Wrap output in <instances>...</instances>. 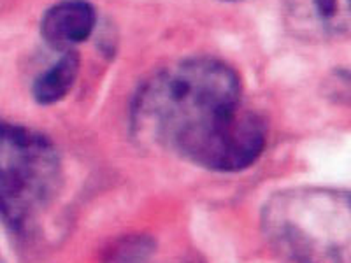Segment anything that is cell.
<instances>
[{
    "label": "cell",
    "instance_id": "1",
    "mask_svg": "<svg viewBox=\"0 0 351 263\" xmlns=\"http://www.w3.org/2000/svg\"><path fill=\"white\" fill-rule=\"evenodd\" d=\"M137 142L211 172H241L262 156L269 127L243 105V81L228 64L195 56L160 68L130 104Z\"/></svg>",
    "mask_w": 351,
    "mask_h": 263
},
{
    "label": "cell",
    "instance_id": "2",
    "mask_svg": "<svg viewBox=\"0 0 351 263\" xmlns=\"http://www.w3.org/2000/svg\"><path fill=\"white\" fill-rule=\"evenodd\" d=\"M271 247L290 262L350 263L351 199L348 190L297 186L274 193L260 214Z\"/></svg>",
    "mask_w": 351,
    "mask_h": 263
},
{
    "label": "cell",
    "instance_id": "3",
    "mask_svg": "<svg viewBox=\"0 0 351 263\" xmlns=\"http://www.w3.org/2000/svg\"><path fill=\"white\" fill-rule=\"evenodd\" d=\"M60 153L49 137L25 125L0 121V221L30 237L60 195Z\"/></svg>",
    "mask_w": 351,
    "mask_h": 263
},
{
    "label": "cell",
    "instance_id": "4",
    "mask_svg": "<svg viewBox=\"0 0 351 263\" xmlns=\"http://www.w3.org/2000/svg\"><path fill=\"white\" fill-rule=\"evenodd\" d=\"M97 25L95 5L88 0H60L44 12L40 36L48 46L69 51L92 37Z\"/></svg>",
    "mask_w": 351,
    "mask_h": 263
},
{
    "label": "cell",
    "instance_id": "5",
    "mask_svg": "<svg viewBox=\"0 0 351 263\" xmlns=\"http://www.w3.org/2000/svg\"><path fill=\"white\" fill-rule=\"evenodd\" d=\"M291 9L304 28L324 36H339L350 27V0H293Z\"/></svg>",
    "mask_w": 351,
    "mask_h": 263
},
{
    "label": "cell",
    "instance_id": "6",
    "mask_svg": "<svg viewBox=\"0 0 351 263\" xmlns=\"http://www.w3.org/2000/svg\"><path fill=\"white\" fill-rule=\"evenodd\" d=\"M81 60L74 49L64 51V55L49 68L34 79L32 97L37 104L53 105L64 100L74 88L80 76Z\"/></svg>",
    "mask_w": 351,
    "mask_h": 263
},
{
    "label": "cell",
    "instance_id": "7",
    "mask_svg": "<svg viewBox=\"0 0 351 263\" xmlns=\"http://www.w3.org/2000/svg\"><path fill=\"white\" fill-rule=\"evenodd\" d=\"M153 251H155V244L149 237H128L114 244L108 258L121 260V262H139V260H148Z\"/></svg>",
    "mask_w": 351,
    "mask_h": 263
},
{
    "label": "cell",
    "instance_id": "8",
    "mask_svg": "<svg viewBox=\"0 0 351 263\" xmlns=\"http://www.w3.org/2000/svg\"><path fill=\"white\" fill-rule=\"evenodd\" d=\"M225 2H239V0H225Z\"/></svg>",
    "mask_w": 351,
    "mask_h": 263
}]
</instances>
